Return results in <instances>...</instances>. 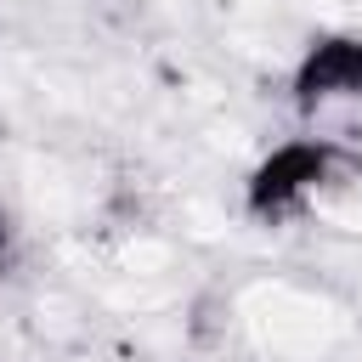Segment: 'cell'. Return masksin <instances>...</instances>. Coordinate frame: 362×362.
Here are the masks:
<instances>
[{"instance_id":"cell-1","label":"cell","mask_w":362,"mask_h":362,"mask_svg":"<svg viewBox=\"0 0 362 362\" xmlns=\"http://www.w3.org/2000/svg\"><path fill=\"white\" fill-rule=\"evenodd\" d=\"M339 175V158L334 147L322 141H294V147H277L260 170H255V187H249V204L260 215H288V209H311L317 192Z\"/></svg>"},{"instance_id":"cell-2","label":"cell","mask_w":362,"mask_h":362,"mask_svg":"<svg viewBox=\"0 0 362 362\" xmlns=\"http://www.w3.org/2000/svg\"><path fill=\"white\" fill-rule=\"evenodd\" d=\"M300 96H305V102L362 96V34L311 45V57L300 62Z\"/></svg>"}]
</instances>
